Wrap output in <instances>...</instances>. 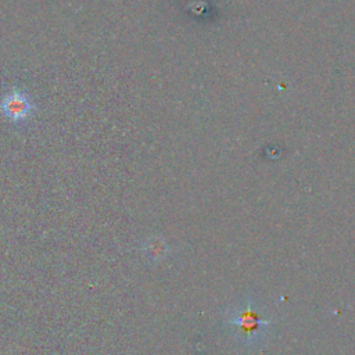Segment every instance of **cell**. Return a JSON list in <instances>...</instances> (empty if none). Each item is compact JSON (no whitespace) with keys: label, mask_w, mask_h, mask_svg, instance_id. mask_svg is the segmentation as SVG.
Listing matches in <instances>:
<instances>
[{"label":"cell","mask_w":355,"mask_h":355,"mask_svg":"<svg viewBox=\"0 0 355 355\" xmlns=\"http://www.w3.org/2000/svg\"><path fill=\"white\" fill-rule=\"evenodd\" d=\"M141 252L148 262L159 263L171 254V247L162 236L154 234L141 243Z\"/></svg>","instance_id":"cell-3"},{"label":"cell","mask_w":355,"mask_h":355,"mask_svg":"<svg viewBox=\"0 0 355 355\" xmlns=\"http://www.w3.org/2000/svg\"><path fill=\"white\" fill-rule=\"evenodd\" d=\"M225 322L232 330L233 337L245 347L255 345L269 324V322L262 319L257 309H254V304L247 300L229 306Z\"/></svg>","instance_id":"cell-1"},{"label":"cell","mask_w":355,"mask_h":355,"mask_svg":"<svg viewBox=\"0 0 355 355\" xmlns=\"http://www.w3.org/2000/svg\"><path fill=\"white\" fill-rule=\"evenodd\" d=\"M0 110L8 121L21 123L32 115L33 104L24 92L14 89L1 98Z\"/></svg>","instance_id":"cell-2"}]
</instances>
